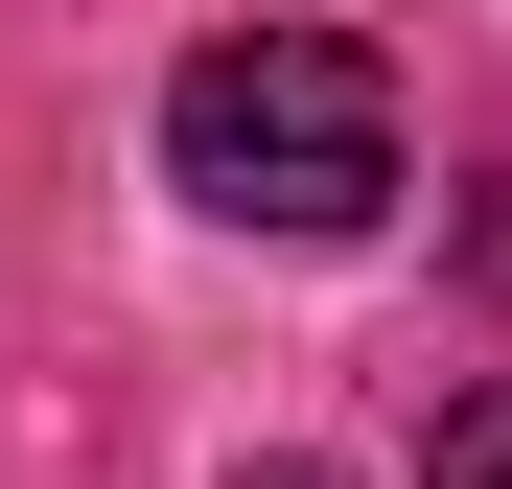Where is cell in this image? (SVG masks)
<instances>
[{"label": "cell", "mask_w": 512, "mask_h": 489, "mask_svg": "<svg viewBox=\"0 0 512 489\" xmlns=\"http://www.w3.org/2000/svg\"><path fill=\"white\" fill-rule=\"evenodd\" d=\"M163 163L233 233H373L396 210V70L350 24H210L163 70Z\"/></svg>", "instance_id": "6da1fadb"}, {"label": "cell", "mask_w": 512, "mask_h": 489, "mask_svg": "<svg viewBox=\"0 0 512 489\" xmlns=\"http://www.w3.org/2000/svg\"><path fill=\"white\" fill-rule=\"evenodd\" d=\"M443 489H512V373H489V396H443Z\"/></svg>", "instance_id": "7a4b0ae2"}, {"label": "cell", "mask_w": 512, "mask_h": 489, "mask_svg": "<svg viewBox=\"0 0 512 489\" xmlns=\"http://www.w3.org/2000/svg\"><path fill=\"white\" fill-rule=\"evenodd\" d=\"M466 257H489V280H512V187H489V210H466Z\"/></svg>", "instance_id": "3957f363"}, {"label": "cell", "mask_w": 512, "mask_h": 489, "mask_svg": "<svg viewBox=\"0 0 512 489\" xmlns=\"http://www.w3.org/2000/svg\"><path fill=\"white\" fill-rule=\"evenodd\" d=\"M233 489H350V466H233Z\"/></svg>", "instance_id": "277c9868"}]
</instances>
